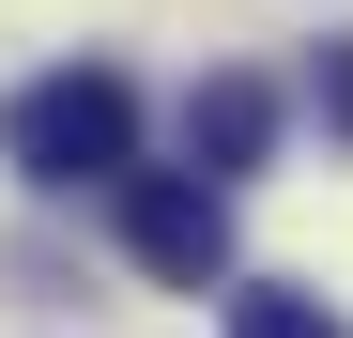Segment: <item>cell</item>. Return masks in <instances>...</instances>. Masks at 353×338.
I'll return each mask as SVG.
<instances>
[{
	"label": "cell",
	"mask_w": 353,
	"mask_h": 338,
	"mask_svg": "<svg viewBox=\"0 0 353 338\" xmlns=\"http://www.w3.org/2000/svg\"><path fill=\"white\" fill-rule=\"evenodd\" d=\"M261 154H276V92H261V77H200V92H185V169L230 185V169H261Z\"/></svg>",
	"instance_id": "obj_3"
},
{
	"label": "cell",
	"mask_w": 353,
	"mask_h": 338,
	"mask_svg": "<svg viewBox=\"0 0 353 338\" xmlns=\"http://www.w3.org/2000/svg\"><path fill=\"white\" fill-rule=\"evenodd\" d=\"M230 338H353L323 292H292V277H246V292H230Z\"/></svg>",
	"instance_id": "obj_4"
},
{
	"label": "cell",
	"mask_w": 353,
	"mask_h": 338,
	"mask_svg": "<svg viewBox=\"0 0 353 338\" xmlns=\"http://www.w3.org/2000/svg\"><path fill=\"white\" fill-rule=\"evenodd\" d=\"M323 123L353 139V46H323Z\"/></svg>",
	"instance_id": "obj_5"
},
{
	"label": "cell",
	"mask_w": 353,
	"mask_h": 338,
	"mask_svg": "<svg viewBox=\"0 0 353 338\" xmlns=\"http://www.w3.org/2000/svg\"><path fill=\"white\" fill-rule=\"evenodd\" d=\"M0 154L31 169V185H123L139 169V77L123 62H62L0 108Z\"/></svg>",
	"instance_id": "obj_1"
},
{
	"label": "cell",
	"mask_w": 353,
	"mask_h": 338,
	"mask_svg": "<svg viewBox=\"0 0 353 338\" xmlns=\"http://www.w3.org/2000/svg\"><path fill=\"white\" fill-rule=\"evenodd\" d=\"M123 261L169 277V292H215L230 277V185H200V169H123Z\"/></svg>",
	"instance_id": "obj_2"
}]
</instances>
